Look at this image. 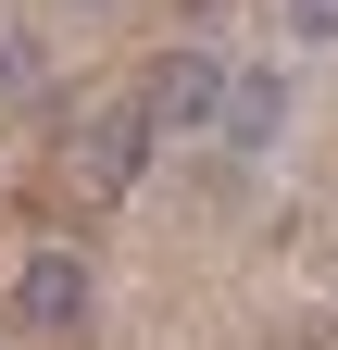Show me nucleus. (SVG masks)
I'll list each match as a JSON object with an SVG mask.
<instances>
[{
    "mask_svg": "<svg viewBox=\"0 0 338 350\" xmlns=\"http://www.w3.org/2000/svg\"><path fill=\"white\" fill-rule=\"evenodd\" d=\"M13 325L25 338H75V325H88V262H75L63 238L13 262Z\"/></svg>",
    "mask_w": 338,
    "mask_h": 350,
    "instance_id": "obj_1",
    "label": "nucleus"
},
{
    "mask_svg": "<svg viewBox=\"0 0 338 350\" xmlns=\"http://www.w3.org/2000/svg\"><path fill=\"white\" fill-rule=\"evenodd\" d=\"M151 100H125V113H88V138H75V175H88V200H113V188H138V163H151Z\"/></svg>",
    "mask_w": 338,
    "mask_h": 350,
    "instance_id": "obj_2",
    "label": "nucleus"
},
{
    "mask_svg": "<svg viewBox=\"0 0 338 350\" xmlns=\"http://www.w3.org/2000/svg\"><path fill=\"white\" fill-rule=\"evenodd\" d=\"M213 100H226V63L213 51H163L151 63V125H213Z\"/></svg>",
    "mask_w": 338,
    "mask_h": 350,
    "instance_id": "obj_3",
    "label": "nucleus"
},
{
    "mask_svg": "<svg viewBox=\"0 0 338 350\" xmlns=\"http://www.w3.org/2000/svg\"><path fill=\"white\" fill-rule=\"evenodd\" d=\"M213 138H226V150H276V138H288V75H226Z\"/></svg>",
    "mask_w": 338,
    "mask_h": 350,
    "instance_id": "obj_4",
    "label": "nucleus"
},
{
    "mask_svg": "<svg viewBox=\"0 0 338 350\" xmlns=\"http://www.w3.org/2000/svg\"><path fill=\"white\" fill-rule=\"evenodd\" d=\"M288 38L301 51H338V0H288Z\"/></svg>",
    "mask_w": 338,
    "mask_h": 350,
    "instance_id": "obj_5",
    "label": "nucleus"
}]
</instances>
